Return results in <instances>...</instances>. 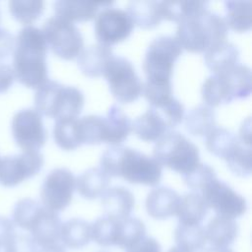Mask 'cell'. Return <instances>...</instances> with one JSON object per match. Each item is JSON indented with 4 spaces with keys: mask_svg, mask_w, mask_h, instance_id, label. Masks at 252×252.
Listing matches in <instances>:
<instances>
[{
    "mask_svg": "<svg viewBox=\"0 0 252 252\" xmlns=\"http://www.w3.org/2000/svg\"><path fill=\"white\" fill-rule=\"evenodd\" d=\"M47 43L40 29L28 25L15 38L13 71L15 78L29 88H38L48 81Z\"/></svg>",
    "mask_w": 252,
    "mask_h": 252,
    "instance_id": "obj_1",
    "label": "cell"
},
{
    "mask_svg": "<svg viewBox=\"0 0 252 252\" xmlns=\"http://www.w3.org/2000/svg\"><path fill=\"white\" fill-rule=\"evenodd\" d=\"M100 168L108 176L123 177L129 183L148 186L158 185L162 173V165L154 157L120 145L103 152Z\"/></svg>",
    "mask_w": 252,
    "mask_h": 252,
    "instance_id": "obj_2",
    "label": "cell"
},
{
    "mask_svg": "<svg viewBox=\"0 0 252 252\" xmlns=\"http://www.w3.org/2000/svg\"><path fill=\"white\" fill-rule=\"evenodd\" d=\"M228 28L224 19L208 8L187 17L178 24L175 38L190 52H205L226 40Z\"/></svg>",
    "mask_w": 252,
    "mask_h": 252,
    "instance_id": "obj_3",
    "label": "cell"
},
{
    "mask_svg": "<svg viewBox=\"0 0 252 252\" xmlns=\"http://www.w3.org/2000/svg\"><path fill=\"white\" fill-rule=\"evenodd\" d=\"M251 70L243 64L213 74L204 82L201 94L206 105L213 107L233 99L246 98L251 94Z\"/></svg>",
    "mask_w": 252,
    "mask_h": 252,
    "instance_id": "obj_4",
    "label": "cell"
},
{
    "mask_svg": "<svg viewBox=\"0 0 252 252\" xmlns=\"http://www.w3.org/2000/svg\"><path fill=\"white\" fill-rule=\"evenodd\" d=\"M85 96L81 90L48 80L34 94L35 109L52 118H73L82 111Z\"/></svg>",
    "mask_w": 252,
    "mask_h": 252,
    "instance_id": "obj_5",
    "label": "cell"
},
{
    "mask_svg": "<svg viewBox=\"0 0 252 252\" xmlns=\"http://www.w3.org/2000/svg\"><path fill=\"white\" fill-rule=\"evenodd\" d=\"M154 158L161 164L183 175L200 162L199 149L178 131H167L156 143Z\"/></svg>",
    "mask_w": 252,
    "mask_h": 252,
    "instance_id": "obj_6",
    "label": "cell"
},
{
    "mask_svg": "<svg viewBox=\"0 0 252 252\" xmlns=\"http://www.w3.org/2000/svg\"><path fill=\"white\" fill-rule=\"evenodd\" d=\"M181 53L182 47L175 36L160 35L153 39L143 61L146 81L171 83L174 63Z\"/></svg>",
    "mask_w": 252,
    "mask_h": 252,
    "instance_id": "obj_7",
    "label": "cell"
},
{
    "mask_svg": "<svg viewBox=\"0 0 252 252\" xmlns=\"http://www.w3.org/2000/svg\"><path fill=\"white\" fill-rule=\"evenodd\" d=\"M109 90L116 100L129 103L142 94L143 83L133 64L125 57L113 55L107 62L103 74Z\"/></svg>",
    "mask_w": 252,
    "mask_h": 252,
    "instance_id": "obj_8",
    "label": "cell"
},
{
    "mask_svg": "<svg viewBox=\"0 0 252 252\" xmlns=\"http://www.w3.org/2000/svg\"><path fill=\"white\" fill-rule=\"evenodd\" d=\"M41 31L47 46L60 58L73 59L83 50V35L79 29L69 21L57 16L49 17L45 20Z\"/></svg>",
    "mask_w": 252,
    "mask_h": 252,
    "instance_id": "obj_9",
    "label": "cell"
},
{
    "mask_svg": "<svg viewBox=\"0 0 252 252\" xmlns=\"http://www.w3.org/2000/svg\"><path fill=\"white\" fill-rule=\"evenodd\" d=\"M76 187V178L71 170L57 167L50 170L44 177L40 187L42 205L53 212L67 208L73 197Z\"/></svg>",
    "mask_w": 252,
    "mask_h": 252,
    "instance_id": "obj_10",
    "label": "cell"
},
{
    "mask_svg": "<svg viewBox=\"0 0 252 252\" xmlns=\"http://www.w3.org/2000/svg\"><path fill=\"white\" fill-rule=\"evenodd\" d=\"M12 134L23 151H38L46 141V131L41 114L35 108H23L16 112L11 122Z\"/></svg>",
    "mask_w": 252,
    "mask_h": 252,
    "instance_id": "obj_11",
    "label": "cell"
},
{
    "mask_svg": "<svg viewBox=\"0 0 252 252\" xmlns=\"http://www.w3.org/2000/svg\"><path fill=\"white\" fill-rule=\"evenodd\" d=\"M201 192L208 208H212L218 216L234 220L247 211L245 198L218 178L206 185Z\"/></svg>",
    "mask_w": 252,
    "mask_h": 252,
    "instance_id": "obj_12",
    "label": "cell"
},
{
    "mask_svg": "<svg viewBox=\"0 0 252 252\" xmlns=\"http://www.w3.org/2000/svg\"><path fill=\"white\" fill-rule=\"evenodd\" d=\"M133 28L134 24L128 13L119 8L105 7L95 16V37L100 44L106 46L126 39Z\"/></svg>",
    "mask_w": 252,
    "mask_h": 252,
    "instance_id": "obj_13",
    "label": "cell"
},
{
    "mask_svg": "<svg viewBox=\"0 0 252 252\" xmlns=\"http://www.w3.org/2000/svg\"><path fill=\"white\" fill-rule=\"evenodd\" d=\"M43 156L38 151H24L22 154L0 158V184L15 186L35 175L42 167Z\"/></svg>",
    "mask_w": 252,
    "mask_h": 252,
    "instance_id": "obj_14",
    "label": "cell"
},
{
    "mask_svg": "<svg viewBox=\"0 0 252 252\" xmlns=\"http://www.w3.org/2000/svg\"><path fill=\"white\" fill-rule=\"evenodd\" d=\"M61 225L58 214L43 206L30 229V235L38 247L59 243Z\"/></svg>",
    "mask_w": 252,
    "mask_h": 252,
    "instance_id": "obj_15",
    "label": "cell"
},
{
    "mask_svg": "<svg viewBox=\"0 0 252 252\" xmlns=\"http://www.w3.org/2000/svg\"><path fill=\"white\" fill-rule=\"evenodd\" d=\"M179 194L168 187L153 189L147 196L146 209L150 217L156 220H165L176 215L179 205Z\"/></svg>",
    "mask_w": 252,
    "mask_h": 252,
    "instance_id": "obj_16",
    "label": "cell"
},
{
    "mask_svg": "<svg viewBox=\"0 0 252 252\" xmlns=\"http://www.w3.org/2000/svg\"><path fill=\"white\" fill-rule=\"evenodd\" d=\"M112 2H94L83 0H59L53 3L57 17L73 23L74 21H89L95 17L100 7H109Z\"/></svg>",
    "mask_w": 252,
    "mask_h": 252,
    "instance_id": "obj_17",
    "label": "cell"
},
{
    "mask_svg": "<svg viewBox=\"0 0 252 252\" xmlns=\"http://www.w3.org/2000/svg\"><path fill=\"white\" fill-rule=\"evenodd\" d=\"M135 199L130 190L123 186H114L101 195V206L105 216L123 220L130 217Z\"/></svg>",
    "mask_w": 252,
    "mask_h": 252,
    "instance_id": "obj_18",
    "label": "cell"
},
{
    "mask_svg": "<svg viewBox=\"0 0 252 252\" xmlns=\"http://www.w3.org/2000/svg\"><path fill=\"white\" fill-rule=\"evenodd\" d=\"M113 56L110 46L100 43L91 44L81 51L78 56V66L88 77H99Z\"/></svg>",
    "mask_w": 252,
    "mask_h": 252,
    "instance_id": "obj_19",
    "label": "cell"
},
{
    "mask_svg": "<svg viewBox=\"0 0 252 252\" xmlns=\"http://www.w3.org/2000/svg\"><path fill=\"white\" fill-rule=\"evenodd\" d=\"M204 59L214 74L221 73L238 64L239 51L233 43L223 40L206 50Z\"/></svg>",
    "mask_w": 252,
    "mask_h": 252,
    "instance_id": "obj_20",
    "label": "cell"
},
{
    "mask_svg": "<svg viewBox=\"0 0 252 252\" xmlns=\"http://www.w3.org/2000/svg\"><path fill=\"white\" fill-rule=\"evenodd\" d=\"M205 233L213 247H228L238 235V225L232 219L216 215L208 222Z\"/></svg>",
    "mask_w": 252,
    "mask_h": 252,
    "instance_id": "obj_21",
    "label": "cell"
},
{
    "mask_svg": "<svg viewBox=\"0 0 252 252\" xmlns=\"http://www.w3.org/2000/svg\"><path fill=\"white\" fill-rule=\"evenodd\" d=\"M127 13L133 24L142 29L157 27L162 20L159 1H130L127 4Z\"/></svg>",
    "mask_w": 252,
    "mask_h": 252,
    "instance_id": "obj_22",
    "label": "cell"
},
{
    "mask_svg": "<svg viewBox=\"0 0 252 252\" xmlns=\"http://www.w3.org/2000/svg\"><path fill=\"white\" fill-rule=\"evenodd\" d=\"M132 129L138 138L147 142L158 141L163 134L170 131L164 120L152 107L134 120Z\"/></svg>",
    "mask_w": 252,
    "mask_h": 252,
    "instance_id": "obj_23",
    "label": "cell"
},
{
    "mask_svg": "<svg viewBox=\"0 0 252 252\" xmlns=\"http://www.w3.org/2000/svg\"><path fill=\"white\" fill-rule=\"evenodd\" d=\"M208 206L198 192H189L180 197L176 215L181 224H201L208 213Z\"/></svg>",
    "mask_w": 252,
    "mask_h": 252,
    "instance_id": "obj_24",
    "label": "cell"
},
{
    "mask_svg": "<svg viewBox=\"0 0 252 252\" xmlns=\"http://www.w3.org/2000/svg\"><path fill=\"white\" fill-rule=\"evenodd\" d=\"M109 176L100 167H91L76 179L79 194L85 199L93 200L101 196L107 189Z\"/></svg>",
    "mask_w": 252,
    "mask_h": 252,
    "instance_id": "obj_25",
    "label": "cell"
},
{
    "mask_svg": "<svg viewBox=\"0 0 252 252\" xmlns=\"http://www.w3.org/2000/svg\"><path fill=\"white\" fill-rule=\"evenodd\" d=\"M132 130L130 118L116 104H112L105 117V143L112 146L121 144Z\"/></svg>",
    "mask_w": 252,
    "mask_h": 252,
    "instance_id": "obj_26",
    "label": "cell"
},
{
    "mask_svg": "<svg viewBox=\"0 0 252 252\" xmlns=\"http://www.w3.org/2000/svg\"><path fill=\"white\" fill-rule=\"evenodd\" d=\"M91 224L83 219L73 218L61 225L60 240L70 249H82L91 241Z\"/></svg>",
    "mask_w": 252,
    "mask_h": 252,
    "instance_id": "obj_27",
    "label": "cell"
},
{
    "mask_svg": "<svg viewBox=\"0 0 252 252\" xmlns=\"http://www.w3.org/2000/svg\"><path fill=\"white\" fill-rule=\"evenodd\" d=\"M215 126V110L206 104L195 106L185 117V129L193 136H207Z\"/></svg>",
    "mask_w": 252,
    "mask_h": 252,
    "instance_id": "obj_28",
    "label": "cell"
},
{
    "mask_svg": "<svg viewBox=\"0 0 252 252\" xmlns=\"http://www.w3.org/2000/svg\"><path fill=\"white\" fill-rule=\"evenodd\" d=\"M121 220L108 216L97 218L91 224V237L101 247L117 246Z\"/></svg>",
    "mask_w": 252,
    "mask_h": 252,
    "instance_id": "obj_29",
    "label": "cell"
},
{
    "mask_svg": "<svg viewBox=\"0 0 252 252\" xmlns=\"http://www.w3.org/2000/svg\"><path fill=\"white\" fill-rule=\"evenodd\" d=\"M53 139L65 151H71L83 145L79 119L77 117L57 119L53 127Z\"/></svg>",
    "mask_w": 252,
    "mask_h": 252,
    "instance_id": "obj_30",
    "label": "cell"
},
{
    "mask_svg": "<svg viewBox=\"0 0 252 252\" xmlns=\"http://www.w3.org/2000/svg\"><path fill=\"white\" fill-rule=\"evenodd\" d=\"M177 248L184 252H198L207 242L205 228L201 224L179 223L174 231Z\"/></svg>",
    "mask_w": 252,
    "mask_h": 252,
    "instance_id": "obj_31",
    "label": "cell"
},
{
    "mask_svg": "<svg viewBox=\"0 0 252 252\" xmlns=\"http://www.w3.org/2000/svg\"><path fill=\"white\" fill-rule=\"evenodd\" d=\"M224 22L227 28L235 32H247L252 24L251 1H226Z\"/></svg>",
    "mask_w": 252,
    "mask_h": 252,
    "instance_id": "obj_32",
    "label": "cell"
},
{
    "mask_svg": "<svg viewBox=\"0 0 252 252\" xmlns=\"http://www.w3.org/2000/svg\"><path fill=\"white\" fill-rule=\"evenodd\" d=\"M239 143L238 137L223 127H215L206 136L208 151L221 158H225Z\"/></svg>",
    "mask_w": 252,
    "mask_h": 252,
    "instance_id": "obj_33",
    "label": "cell"
},
{
    "mask_svg": "<svg viewBox=\"0 0 252 252\" xmlns=\"http://www.w3.org/2000/svg\"><path fill=\"white\" fill-rule=\"evenodd\" d=\"M162 19L180 23L192 14L208 8L206 1H159Z\"/></svg>",
    "mask_w": 252,
    "mask_h": 252,
    "instance_id": "obj_34",
    "label": "cell"
},
{
    "mask_svg": "<svg viewBox=\"0 0 252 252\" xmlns=\"http://www.w3.org/2000/svg\"><path fill=\"white\" fill-rule=\"evenodd\" d=\"M43 205H41L36 200L31 198H24L19 200L12 212V219L15 225L20 228L30 231L32 223L42 210Z\"/></svg>",
    "mask_w": 252,
    "mask_h": 252,
    "instance_id": "obj_35",
    "label": "cell"
},
{
    "mask_svg": "<svg viewBox=\"0 0 252 252\" xmlns=\"http://www.w3.org/2000/svg\"><path fill=\"white\" fill-rule=\"evenodd\" d=\"M83 144L95 145L105 142V117L100 115H85L79 119Z\"/></svg>",
    "mask_w": 252,
    "mask_h": 252,
    "instance_id": "obj_36",
    "label": "cell"
},
{
    "mask_svg": "<svg viewBox=\"0 0 252 252\" xmlns=\"http://www.w3.org/2000/svg\"><path fill=\"white\" fill-rule=\"evenodd\" d=\"M43 10L44 2L41 0H12L9 2L11 15L27 26L35 21Z\"/></svg>",
    "mask_w": 252,
    "mask_h": 252,
    "instance_id": "obj_37",
    "label": "cell"
},
{
    "mask_svg": "<svg viewBox=\"0 0 252 252\" xmlns=\"http://www.w3.org/2000/svg\"><path fill=\"white\" fill-rule=\"evenodd\" d=\"M146 236V226L144 222L133 217L121 220L120 234L117 246L127 250Z\"/></svg>",
    "mask_w": 252,
    "mask_h": 252,
    "instance_id": "obj_38",
    "label": "cell"
},
{
    "mask_svg": "<svg viewBox=\"0 0 252 252\" xmlns=\"http://www.w3.org/2000/svg\"><path fill=\"white\" fill-rule=\"evenodd\" d=\"M227 167L238 176H249L251 173V147L241 142L224 158Z\"/></svg>",
    "mask_w": 252,
    "mask_h": 252,
    "instance_id": "obj_39",
    "label": "cell"
},
{
    "mask_svg": "<svg viewBox=\"0 0 252 252\" xmlns=\"http://www.w3.org/2000/svg\"><path fill=\"white\" fill-rule=\"evenodd\" d=\"M150 107L154 108L159 114L169 130L181 123L185 112L184 105L174 96L161 103L150 105Z\"/></svg>",
    "mask_w": 252,
    "mask_h": 252,
    "instance_id": "obj_40",
    "label": "cell"
},
{
    "mask_svg": "<svg viewBox=\"0 0 252 252\" xmlns=\"http://www.w3.org/2000/svg\"><path fill=\"white\" fill-rule=\"evenodd\" d=\"M183 178L188 187L194 191H201L206 185L217 178V174L213 167L199 162L193 170L183 175Z\"/></svg>",
    "mask_w": 252,
    "mask_h": 252,
    "instance_id": "obj_41",
    "label": "cell"
},
{
    "mask_svg": "<svg viewBox=\"0 0 252 252\" xmlns=\"http://www.w3.org/2000/svg\"><path fill=\"white\" fill-rule=\"evenodd\" d=\"M38 246L30 234L16 233L4 247V252H37Z\"/></svg>",
    "mask_w": 252,
    "mask_h": 252,
    "instance_id": "obj_42",
    "label": "cell"
},
{
    "mask_svg": "<svg viewBox=\"0 0 252 252\" xmlns=\"http://www.w3.org/2000/svg\"><path fill=\"white\" fill-rule=\"evenodd\" d=\"M15 224L12 220L0 216V248H4L16 234Z\"/></svg>",
    "mask_w": 252,
    "mask_h": 252,
    "instance_id": "obj_43",
    "label": "cell"
},
{
    "mask_svg": "<svg viewBox=\"0 0 252 252\" xmlns=\"http://www.w3.org/2000/svg\"><path fill=\"white\" fill-rule=\"evenodd\" d=\"M15 37L6 29L0 28V60L6 59L14 51Z\"/></svg>",
    "mask_w": 252,
    "mask_h": 252,
    "instance_id": "obj_44",
    "label": "cell"
},
{
    "mask_svg": "<svg viewBox=\"0 0 252 252\" xmlns=\"http://www.w3.org/2000/svg\"><path fill=\"white\" fill-rule=\"evenodd\" d=\"M126 252H161V246L157 239L145 236L132 247L128 248Z\"/></svg>",
    "mask_w": 252,
    "mask_h": 252,
    "instance_id": "obj_45",
    "label": "cell"
},
{
    "mask_svg": "<svg viewBox=\"0 0 252 252\" xmlns=\"http://www.w3.org/2000/svg\"><path fill=\"white\" fill-rule=\"evenodd\" d=\"M15 74L10 65L0 63V94L5 93L14 83Z\"/></svg>",
    "mask_w": 252,
    "mask_h": 252,
    "instance_id": "obj_46",
    "label": "cell"
},
{
    "mask_svg": "<svg viewBox=\"0 0 252 252\" xmlns=\"http://www.w3.org/2000/svg\"><path fill=\"white\" fill-rule=\"evenodd\" d=\"M239 141L250 147V142H251V131H250V118H247L246 121L243 122L241 128H240V132H239Z\"/></svg>",
    "mask_w": 252,
    "mask_h": 252,
    "instance_id": "obj_47",
    "label": "cell"
},
{
    "mask_svg": "<svg viewBox=\"0 0 252 252\" xmlns=\"http://www.w3.org/2000/svg\"><path fill=\"white\" fill-rule=\"evenodd\" d=\"M37 252H66V250L63 245L59 243H55V244L38 247Z\"/></svg>",
    "mask_w": 252,
    "mask_h": 252,
    "instance_id": "obj_48",
    "label": "cell"
},
{
    "mask_svg": "<svg viewBox=\"0 0 252 252\" xmlns=\"http://www.w3.org/2000/svg\"><path fill=\"white\" fill-rule=\"evenodd\" d=\"M201 252H233L230 248L228 247H207L203 248Z\"/></svg>",
    "mask_w": 252,
    "mask_h": 252,
    "instance_id": "obj_49",
    "label": "cell"
},
{
    "mask_svg": "<svg viewBox=\"0 0 252 252\" xmlns=\"http://www.w3.org/2000/svg\"><path fill=\"white\" fill-rule=\"evenodd\" d=\"M168 252H184V251L178 249L177 247H172V248H170V249L168 250Z\"/></svg>",
    "mask_w": 252,
    "mask_h": 252,
    "instance_id": "obj_50",
    "label": "cell"
},
{
    "mask_svg": "<svg viewBox=\"0 0 252 252\" xmlns=\"http://www.w3.org/2000/svg\"><path fill=\"white\" fill-rule=\"evenodd\" d=\"M0 20H1V11H0Z\"/></svg>",
    "mask_w": 252,
    "mask_h": 252,
    "instance_id": "obj_51",
    "label": "cell"
},
{
    "mask_svg": "<svg viewBox=\"0 0 252 252\" xmlns=\"http://www.w3.org/2000/svg\"><path fill=\"white\" fill-rule=\"evenodd\" d=\"M99 252H103V251H99Z\"/></svg>",
    "mask_w": 252,
    "mask_h": 252,
    "instance_id": "obj_52",
    "label": "cell"
}]
</instances>
